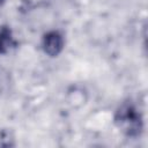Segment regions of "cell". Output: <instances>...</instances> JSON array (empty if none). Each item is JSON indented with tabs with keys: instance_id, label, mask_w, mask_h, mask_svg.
Wrapping results in <instances>:
<instances>
[{
	"instance_id": "2",
	"label": "cell",
	"mask_w": 148,
	"mask_h": 148,
	"mask_svg": "<svg viewBox=\"0 0 148 148\" xmlns=\"http://www.w3.org/2000/svg\"><path fill=\"white\" fill-rule=\"evenodd\" d=\"M64 45H65L64 36L57 30L49 31L43 36L42 47L43 51L50 57L59 56L64 49Z\"/></svg>"
},
{
	"instance_id": "4",
	"label": "cell",
	"mask_w": 148,
	"mask_h": 148,
	"mask_svg": "<svg viewBox=\"0 0 148 148\" xmlns=\"http://www.w3.org/2000/svg\"><path fill=\"white\" fill-rule=\"evenodd\" d=\"M3 2H5V0H0V5H2Z\"/></svg>"
},
{
	"instance_id": "1",
	"label": "cell",
	"mask_w": 148,
	"mask_h": 148,
	"mask_svg": "<svg viewBox=\"0 0 148 148\" xmlns=\"http://www.w3.org/2000/svg\"><path fill=\"white\" fill-rule=\"evenodd\" d=\"M116 126L128 138H136L141 134L143 121L140 111L130 102H124L114 114Z\"/></svg>"
},
{
	"instance_id": "3",
	"label": "cell",
	"mask_w": 148,
	"mask_h": 148,
	"mask_svg": "<svg viewBox=\"0 0 148 148\" xmlns=\"http://www.w3.org/2000/svg\"><path fill=\"white\" fill-rule=\"evenodd\" d=\"M14 46H16V40L12 29L8 25H0V54L8 53Z\"/></svg>"
}]
</instances>
